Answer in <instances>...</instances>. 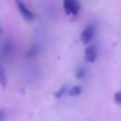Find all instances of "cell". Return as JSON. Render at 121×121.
Returning a JSON list of instances; mask_svg holds the SVG:
<instances>
[{"label": "cell", "mask_w": 121, "mask_h": 121, "mask_svg": "<svg viewBox=\"0 0 121 121\" xmlns=\"http://www.w3.org/2000/svg\"><path fill=\"white\" fill-rule=\"evenodd\" d=\"M95 28L94 25L89 24L88 26H86L84 27V29L82 30L81 35H80V40H81L82 43L83 44H88L93 40V38L95 36Z\"/></svg>", "instance_id": "6da1fadb"}, {"label": "cell", "mask_w": 121, "mask_h": 121, "mask_svg": "<svg viewBox=\"0 0 121 121\" xmlns=\"http://www.w3.org/2000/svg\"><path fill=\"white\" fill-rule=\"evenodd\" d=\"M15 3H16V6H17L20 13L26 21H32L35 18L34 13L30 9H28V8L25 5V3L22 0H15Z\"/></svg>", "instance_id": "7a4b0ae2"}, {"label": "cell", "mask_w": 121, "mask_h": 121, "mask_svg": "<svg viewBox=\"0 0 121 121\" xmlns=\"http://www.w3.org/2000/svg\"><path fill=\"white\" fill-rule=\"evenodd\" d=\"M85 60L89 62H94L96 59V49L95 45H89L85 49V55H84Z\"/></svg>", "instance_id": "3957f363"}, {"label": "cell", "mask_w": 121, "mask_h": 121, "mask_svg": "<svg viewBox=\"0 0 121 121\" xmlns=\"http://www.w3.org/2000/svg\"><path fill=\"white\" fill-rule=\"evenodd\" d=\"M13 48H14L13 43H12L10 41H7L5 43H3V46H2V52H3L4 55H9V54L12 53Z\"/></svg>", "instance_id": "277c9868"}, {"label": "cell", "mask_w": 121, "mask_h": 121, "mask_svg": "<svg viewBox=\"0 0 121 121\" xmlns=\"http://www.w3.org/2000/svg\"><path fill=\"white\" fill-rule=\"evenodd\" d=\"M86 76V68L84 66H79L76 70V78L78 79H82Z\"/></svg>", "instance_id": "5b68a950"}, {"label": "cell", "mask_w": 121, "mask_h": 121, "mask_svg": "<svg viewBox=\"0 0 121 121\" xmlns=\"http://www.w3.org/2000/svg\"><path fill=\"white\" fill-rule=\"evenodd\" d=\"M75 0H63V8L67 14H71L72 11V6Z\"/></svg>", "instance_id": "8992f818"}, {"label": "cell", "mask_w": 121, "mask_h": 121, "mask_svg": "<svg viewBox=\"0 0 121 121\" xmlns=\"http://www.w3.org/2000/svg\"><path fill=\"white\" fill-rule=\"evenodd\" d=\"M0 85L2 88H5L7 85V78H6V74L3 69V67L0 64Z\"/></svg>", "instance_id": "52a82bcc"}, {"label": "cell", "mask_w": 121, "mask_h": 121, "mask_svg": "<svg viewBox=\"0 0 121 121\" xmlns=\"http://www.w3.org/2000/svg\"><path fill=\"white\" fill-rule=\"evenodd\" d=\"M39 51H40V47L38 46V45H36V44H33L29 49H28V51H27V56H29V57H33V56H36L38 53H39Z\"/></svg>", "instance_id": "ba28073f"}, {"label": "cell", "mask_w": 121, "mask_h": 121, "mask_svg": "<svg viewBox=\"0 0 121 121\" xmlns=\"http://www.w3.org/2000/svg\"><path fill=\"white\" fill-rule=\"evenodd\" d=\"M81 91H82V89H81L80 86H74V87H72L69 90V93L68 94L71 96H76V95H78L81 93Z\"/></svg>", "instance_id": "9c48e42d"}, {"label": "cell", "mask_w": 121, "mask_h": 121, "mask_svg": "<svg viewBox=\"0 0 121 121\" xmlns=\"http://www.w3.org/2000/svg\"><path fill=\"white\" fill-rule=\"evenodd\" d=\"M66 90H67V87H66V86H62V87H60V90H58L57 92H55V93H54V96H55V97H57V98L61 97V96L65 94Z\"/></svg>", "instance_id": "30bf717a"}, {"label": "cell", "mask_w": 121, "mask_h": 121, "mask_svg": "<svg viewBox=\"0 0 121 121\" xmlns=\"http://www.w3.org/2000/svg\"><path fill=\"white\" fill-rule=\"evenodd\" d=\"M79 11V4L75 0L74 3H73V6H72V11H71V14H74V15H77Z\"/></svg>", "instance_id": "8fae6325"}, {"label": "cell", "mask_w": 121, "mask_h": 121, "mask_svg": "<svg viewBox=\"0 0 121 121\" xmlns=\"http://www.w3.org/2000/svg\"><path fill=\"white\" fill-rule=\"evenodd\" d=\"M113 101H114L115 104H121V91H119V92L114 94Z\"/></svg>", "instance_id": "7c38bea8"}, {"label": "cell", "mask_w": 121, "mask_h": 121, "mask_svg": "<svg viewBox=\"0 0 121 121\" xmlns=\"http://www.w3.org/2000/svg\"><path fill=\"white\" fill-rule=\"evenodd\" d=\"M6 117V112L4 110H0V121H4Z\"/></svg>", "instance_id": "4fadbf2b"}, {"label": "cell", "mask_w": 121, "mask_h": 121, "mask_svg": "<svg viewBox=\"0 0 121 121\" xmlns=\"http://www.w3.org/2000/svg\"><path fill=\"white\" fill-rule=\"evenodd\" d=\"M0 33H1V28H0Z\"/></svg>", "instance_id": "5bb4252c"}]
</instances>
